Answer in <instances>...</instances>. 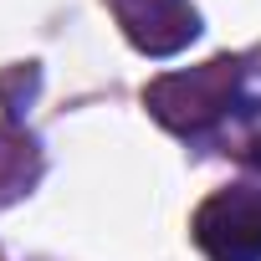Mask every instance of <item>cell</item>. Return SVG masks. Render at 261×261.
Masks as SVG:
<instances>
[{
	"instance_id": "cell-2",
	"label": "cell",
	"mask_w": 261,
	"mask_h": 261,
	"mask_svg": "<svg viewBox=\"0 0 261 261\" xmlns=\"http://www.w3.org/2000/svg\"><path fill=\"white\" fill-rule=\"evenodd\" d=\"M195 246L210 261H261V190L225 185L195 210Z\"/></svg>"
},
{
	"instance_id": "cell-3",
	"label": "cell",
	"mask_w": 261,
	"mask_h": 261,
	"mask_svg": "<svg viewBox=\"0 0 261 261\" xmlns=\"http://www.w3.org/2000/svg\"><path fill=\"white\" fill-rule=\"evenodd\" d=\"M108 11L144 57H174L200 36V11L190 0H108Z\"/></svg>"
},
{
	"instance_id": "cell-1",
	"label": "cell",
	"mask_w": 261,
	"mask_h": 261,
	"mask_svg": "<svg viewBox=\"0 0 261 261\" xmlns=\"http://www.w3.org/2000/svg\"><path fill=\"white\" fill-rule=\"evenodd\" d=\"M241 97V62L236 57H210L190 72H164L144 87V108L169 128V134H205L220 123Z\"/></svg>"
},
{
	"instance_id": "cell-5",
	"label": "cell",
	"mask_w": 261,
	"mask_h": 261,
	"mask_svg": "<svg viewBox=\"0 0 261 261\" xmlns=\"http://www.w3.org/2000/svg\"><path fill=\"white\" fill-rule=\"evenodd\" d=\"M251 164H256V169H261V139H256V144H251Z\"/></svg>"
},
{
	"instance_id": "cell-4",
	"label": "cell",
	"mask_w": 261,
	"mask_h": 261,
	"mask_svg": "<svg viewBox=\"0 0 261 261\" xmlns=\"http://www.w3.org/2000/svg\"><path fill=\"white\" fill-rule=\"evenodd\" d=\"M36 179H41V149L16 118H6L0 123V205L31 195Z\"/></svg>"
}]
</instances>
